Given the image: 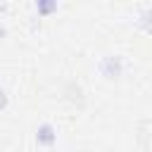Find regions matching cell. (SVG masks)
I'll list each match as a JSON object with an SVG mask.
<instances>
[{
  "mask_svg": "<svg viewBox=\"0 0 152 152\" xmlns=\"http://www.w3.org/2000/svg\"><path fill=\"white\" fill-rule=\"evenodd\" d=\"M7 107H10V95L5 88H0V112H5Z\"/></svg>",
  "mask_w": 152,
  "mask_h": 152,
  "instance_id": "cell-5",
  "label": "cell"
},
{
  "mask_svg": "<svg viewBox=\"0 0 152 152\" xmlns=\"http://www.w3.org/2000/svg\"><path fill=\"white\" fill-rule=\"evenodd\" d=\"M135 26H138V31L152 36V5H142V7H138Z\"/></svg>",
  "mask_w": 152,
  "mask_h": 152,
  "instance_id": "cell-3",
  "label": "cell"
},
{
  "mask_svg": "<svg viewBox=\"0 0 152 152\" xmlns=\"http://www.w3.org/2000/svg\"><path fill=\"white\" fill-rule=\"evenodd\" d=\"M124 69H126V64H124V57H121V55H102V57L97 59V71H100V76L107 78V81L119 78V76L124 74Z\"/></svg>",
  "mask_w": 152,
  "mask_h": 152,
  "instance_id": "cell-1",
  "label": "cell"
},
{
  "mask_svg": "<svg viewBox=\"0 0 152 152\" xmlns=\"http://www.w3.org/2000/svg\"><path fill=\"white\" fill-rule=\"evenodd\" d=\"M36 142H38L40 147H55V145H57V128H55V124L43 121V124L36 128Z\"/></svg>",
  "mask_w": 152,
  "mask_h": 152,
  "instance_id": "cell-2",
  "label": "cell"
},
{
  "mask_svg": "<svg viewBox=\"0 0 152 152\" xmlns=\"http://www.w3.org/2000/svg\"><path fill=\"white\" fill-rule=\"evenodd\" d=\"M33 10L38 12V17H50L52 12H57V0H36Z\"/></svg>",
  "mask_w": 152,
  "mask_h": 152,
  "instance_id": "cell-4",
  "label": "cell"
}]
</instances>
